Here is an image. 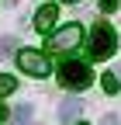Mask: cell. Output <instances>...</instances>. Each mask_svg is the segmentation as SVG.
Wrapping results in <instances>:
<instances>
[{"label":"cell","mask_w":121,"mask_h":125,"mask_svg":"<svg viewBox=\"0 0 121 125\" xmlns=\"http://www.w3.org/2000/svg\"><path fill=\"white\" fill-rule=\"evenodd\" d=\"M80 125H83V122H80Z\"/></svg>","instance_id":"cell-15"},{"label":"cell","mask_w":121,"mask_h":125,"mask_svg":"<svg viewBox=\"0 0 121 125\" xmlns=\"http://www.w3.org/2000/svg\"><path fill=\"white\" fill-rule=\"evenodd\" d=\"M28 118H31V104H17L14 108V125H28Z\"/></svg>","instance_id":"cell-9"},{"label":"cell","mask_w":121,"mask_h":125,"mask_svg":"<svg viewBox=\"0 0 121 125\" xmlns=\"http://www.w3.org/2000/svg\"><path fill=\"white\" fill-rule=\"evenodd\" d=\"M118 49V35H114V28L107 21H97L94 31H90V59H111Z\"/></svg>","instance_id":"cell-1"},{"label":"cell","mask_w":121,"mask_h":125,"mask_svg":"<svg viewBox=\"0 0 121 125\" xmlns=\"http://www.w3.org/2000/svg\"><path fill=\"white\" fill-rule=\"evenodd\" d=\"M66 4H76V0H66Z\"/></svg>","instance_id":"cell-14"},{"label":"cell","mask_w":121,"mask_h":125,"mask_svg":"<svg viewBox=\"0 0 121 125\" xmlns=\"http://www.w3.org/2000/svg\"><path fill=\"white\" fill-rule=\"evenodd\" d=\"M14 49H17V38H10V35H4V38H0V59H7Z\"/></svg>","instance_id":"cell-10"},{"label":"cell","mask_w":121,"mask_h":125,"mask_svg":"<svg viewBox=\"0 0 121 125\" xmlns=\"http://www.w3.org/2000/svg\"><path fill=\"white\" fill-rule=\"evenodd\" d=\"M17 66L24 73H31V76H45L49 73V59H45L42 52H35V49H21L17 52Z\"/></svg>","instance_id":"cell-4"},{"label":"cell","mask_w":121,"mask_h":125,"mask_svg":"<svg viewBox=\"0 0 121 125\" xmlns=\"http://www.w3.org/2000/svg\"><path fill=\"white\" fill-rule=\"evenodd\" d=\"M14 90H17V80L7 76V73H0V97H10Z\"/></svg>","instance_id":"cell-8"},{"label":"cell","mask_w":121,"mask_h":125,"mask_svg":"<svg viewBox=\"0 0 121 125\" xmlns=\"http://www.w3.org/2000/svg\"><path fill=\"white\" fill-rule=\"evenodd\" d=\"M80 108H83V104H80L76 97H66L62 104H59V122H76V115H80Z\"/></svg>","instance_id":"cell-6"},{"label":"cell","mask_w":121,"mask_h":125,"mask_svg":"<svg viewBox=\"0 0 121 125\" xmlns=\"http://www.w3.org/2000/svg\"><path fill=\"white\" fill-rule=\"evenodd\" d=\"M80 42H83V28L80 24H66L62 31H55L49 38V49L52 52H73V49H80Z\"/></svg>","instance_id":"cell-3"},{"label":"cell","mask_w":121,"mask_h":125,"mask_svg":"<svg viewBox=\"0 0 121 125\" xmlns=\"http://www.w3.org/2000/svg\"><path fill=\"white\" fill-rule=\"evenodd\" d=\"M55 21H59V7H55V4H42L38 14H35V28H38V31H52Z\"/></svg>","instance_id":"cell-5"},{"label":"cell","mask_w":121,"mask_h":125,"mask_svg":"<svg viewBox=\"0 0 121 125\" xmlns=\"http://www.w3.org/2000/svg\"><path fill=\"white\" fill-rule=\"evenodd\" d=\"M4 118H7V108H0V122H4Z\"/></svg>","instance_id":"cell-13"},{"label":"cell","mask_w":121,"mask_h":125,"mask_svg":"<svg viewBox=\"0 0 121 125\" xmlns=\"http://www.w3.org/2000/svg\"><path fill=\"white\" fill-rule=\"evenodd\" d=\"M100 10H104V14H111V10H118V0H100Z\"/></svg>","instance_id":"cell-11"},{"label":"cell","mask_w":121,"mask_h":125,"mask_svg":"<svg viewBox=\"0 0 121 125\" xmlns=\"http://www.w3.org/2000/svg\"><path fill=\"white\" fill-rule=\"evenodd\" d=\"M100 87H104V94H118V90H121V76H118V73H104Z\"/></svg>","instance_id":"cell-7"},{"label":"cell","mask_w":121,"mask_h":125,"mask_svg":"<svg viewBox=\"0 0 121 125\" xmlns=\"http://www.w3.org/2000/svg\"><path fill=\"white\" fill-rule=\"evenodd\" d=\"M59 83H62L66 90H86L90 83H94V73H90L86 62H80V59H66L62 66H59Z\"/></svg>","instance_id":"cell-2"},{"label":"cell","mask_w":121,"mask_h":125,"mask_svg":"<svg viewBox=\"0 0 121 125\" xmlns=\"http://www.w3.org/2000/svg\"><path fill=\"white\" fill-rule=\"evenodd\" d=\"M100 125H118V115H104V122Z\"/></svg>","instance_id":"cell-12"}]
</instances>
